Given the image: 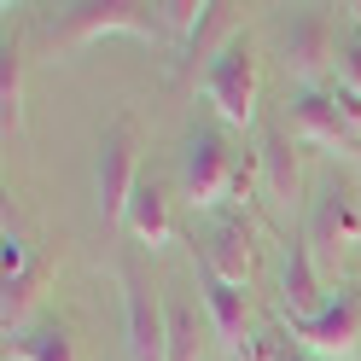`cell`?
<instances>
[{
	"label": "cell",
	"mask_w": 361,
	"mask_h": 361,
	"mask_svg": "<svg viewBox=\"0 0 361 361\" xmlns=\"http://www.w3.org/2000/svg\"><path fill=\"white\" fill-rule=\"evenodd\" d=\"M180 187H187V204L192 210H210L221 204L233 187H245V175L233 169V152L216 128H192L187 134V157H180Z\"/></svg>",
	"instance_id": "2"
},
{
	"label": "cell",
	"mask_w": 361,
	"mask_h": 361,
	"mask_svg": "<svg viewBox=\"0 0 361 361\" xmlns=\"http://www.w3.org/2000/svg\"><path fill=\"white\" fill-rule=\"evenodd\" d=\"M47 280H53V257H35L24 274L6 286V338L24 332V314L35 309V298H41V286H47Z\"/></svg>",
	"instance_id": "15"
},
{
	"label": "cell",
	"mask_w": 361,
	"mask_h": 361,
	"mask_svg": "<svg viewBox=\"0 0 361 361\" xmlns=\"http://www.w3.org/2000/svg\"><path fill=\"white\" fill-rule=\"evenodd\" d=\"M198 262H204L210 274L245 286V280H251V228H245L239 216L216 221V233H210V245H204V257H198Z\"/></svg>",
	"instance_id": "12"
},
{
	"label": "cell",
	"mask_w": 361,
	"mask_h": 361,
	"mask_svg": "<svg viewBox=\"0 0 361 361\" xmlns=\"http://www.w3.org/2000/svg\"><path fill=\"white\" fill-rule=\"evenodd\" d=\"M361 245V204L344 180H326L321 198H314V216H309V251L314 257H338Z\"/></svg>",
	"instance_id": "6"
},
{
	"label": "cell",
	"mask_w": 361,
	"mask_h": 361,
	"mask_svg": "<svg viewBox=\"0 0 361 361\" xmlns=\"http://www.w3.org/2000/svg\"><path fill=\"white\" fill-rule=\"evenodd\" d=\"M164 321H169V361H198V314L187 303H169Z\"/></svg>",
	"instance_id": "18"
},
{
	"label": "cell",
	"mask_w": 361,
	"mask_h": 361,
	"mask_svg": "<svg viewBox=\"0 0 361 361\" xmlns=\"http://www.w3.org/2000/svg\"><path fill=\"white\" fill-rule=\"evenodd\" d=\"M123 228L134 233V245H146V251H164V245H169L175 221H169V198H164V187H157V180H140V187H134Z\"/></svg>",
	"instance_id": "11"
},
{
	"label": "cell",
	"mask_w": 361,
	"mask_h": 361,
	"mask_svg": "<svg viewBox=\"0 0 361 361\" xmlns=\"http://www.w3.org/2000/svg\"><path fill=\"white\" fill-rule=\"evenodd\" d=\"M291 117H298V134L314 146H361V134L350 128V117L338 111V99L326 87H303L298 99H291Z\"/></svg>",
	"instance_id": "9"
},
{
	"label": "cell",
	"mask_w": 361,
	"mask_h": 361,
	"mask_svg": "<svg viewBox=\"0 0 361 361\" xmlns=\"http://www.w3.org/2000/svg\"><path fill=\"white\" fill-rule=\"evenodd\" d=\"M262 175H268V192H274V198L298 192V157H291V146L280 140V134L262 140Z\"/></svg>",
	"instance_id": "17"
},
{
	"label": "cell",
	"mask_w": 361,
	"mask_h": 361,
	"mask_svg": "<svg viewBox=\"0 0 361 361\" xmlns=\"http://www.w3.org/2000/svg\"><path fill=\"white\" fill-rule=\"evenodd\" d=\"M30 262H35V257H30V245H24V233H18V228H12V216H6V251H0V274H6V286L24 274Z\"/></svg>",
	"instance_id": "20"
},
{
	"label": "cell",
	"mask_w": 361,
	"mask_h": 361,
	"mask_svg": "<svg viewBox=\"0 0 361 361\" xmlns=\"http://www.w3.org/2000/svg\"><path fill=\"white\" fill-rule=\"evenodd\" d=\"M338 82H344L350 94H361V35L350 41L344 53H338Z\"/></svg>",
	"instance_id": "21"
},
{
	"label": "cell",
	"mask_w": 361,
	"mask_h": 361,
	"mask_svg": "<svg viewBox=\"0 0 361 361\" xmlns=\"http://www.w3.org/2000/svg\"><path fill=\"white\" fill-rule=\"evenodd\" d=\"M286 361H321V355H286Z\"/></svg>",
	"instance_id": "22"
},
{
	"label": "cell",
	"mask_w": 361,
	"mask_h": 361,
	"mask_svg": "<svg viewBox=\"0 0 361 361\" xmlns=\"http://www.w3.org/2000/svg\"><path fill=\"white\" fill-rule=\"evenodd\" d=\"M257 41L251 35H228L221 47L210 53V71H204V99L221 111V123L233 128H251L257 123Z\"/></svg>",
	"instance_id": "1"
},
{
	"label": "cell",
	"mask_w": 361,
	"mask_h": 361,
	"mask_svg": "<svg viewBox=\"0 0 361 361\" xmlns=\"http://www.w3.org/2000/svg\"><path fill=\"white\" fill-rule=\"evenodd\" d=\"M6 355H18V361H76L64 326H24V332H12Z\"/></svg>",
	"instance_id": "14"
},
{
	"label": "cell",
	"mask_w": 361,
	"mask_h": 361,
	"mask_svg": "<svg viewBox=\"0 0 361 361\" xmlns=\"http://www.w3.org/2000/svg\"><path fill=\"white\" fill-rule=\"evenodd\" d=\"M0 105H6V134L24 128V53H0Z\"/></svg>",
	"instance_id": "16"
},
{
	"label": "cell",
	"mask_w": 361,
	"mask_h": 361,
	"mask_svg": "<svg viewBox=\"0 0 361 361\" xmlns=\"http://www.w3.org/2000/svg\"><path fill=\"white\" fill-rule=\"evenodd\" d=\"M321 274H314V251L309 239H291L286 245V280H280V314L286 321H309L321 314Z\"/></svg>",
	"instance_id": "10"
},
{
	"label": "cell",
	"mask_w": 361,
	"mask_h": 361,
	"mask_svg": "<svg viewBox=\"0 0 361 361\" xmlns=\"http://www.w3.org/2000/svg\"><path fill=\"white\" fill-rule=\"evenodd\" d=\"M204 12L210 6H198V0H169V6H157V18H164V30L180 35V41H192L198 24H204Z\"/></svg>",
	"instance_id": "19"
},
{
	"label": "cell",
	"mask_w": 361,
	"mask_h": 361,
	"mask_svg": "<svg viewBox=\"0 0 361 361\" xmlns=\"http://www.w3.org/2000/svg\"><path fill=\"white\" fill-rule=\"evenodd\" d=\"M123 332H128V361H169V321L134 268H123Z\"/></svg>",
	"instance_id": "5"
},
{
	"label": "cell",
	"mask_w": 361,
	"mask_h": 361,
	"mask_svg": "<svg viewBox=\"0 0 361 361\" xmlns=\"http://www.w3.org/2000/svg\"><path fill=\"white\" fill-rule=\"evenodd\" d=\"M198 286H204L210 321H216V332H221V344H228V355H233V361H245V350L257 344V338H251V298H245V286L210 274L204 262H198Z\"/></svg>",
	"instance_id": "7"
},
{
	"label": "cell",
	"mask_w": 361,
	"mask_h": 361,
	"mask_svg": "<svg viewBox=\"0 0 361 361\" xmlns=\"http://www.w3.org/2000/svg\"><path fill=\"white\" fill-rule=\"evenodd\" d=\"M157 30H164L157 6H71V18H64V41H99V35L157 41Z\"/></svg>",
	"instance_id": "8"
},
{
	"label": "cell",
	"mask_w": 361,
	"mask_h": 361,
	"mask_svg": "<svg viewBox=\"0 0 361 361\" xmlns=\"http://www.w3.org/2000/svg\"><path fill=\"white\" fill-rule=\"evenodd\" d=\"M286 321V314H280ZM291 338L309 350V355H321V361H344L361 350V286H344L338 298H326L321 314H309V321H286Z\"/></svg>",
	"instance_id": "3"
},
{
	"label": "cell",
	"mask_w": 361,
	"mask_h": 361,
	"mask_svg": "<svg viewBox=\"0 0 361 361\" xmlns=\"http://www.w3.org/2000/svg\"><path fill=\"white\" fill-rule=\"evenodd\" d=\"M134 187H140V180H134V134H128V123H117L99 140V157H94V204H99V216L123 221Z\"/></svg>",
	"instance_id": "4"
},
{
	"label": "cell",
	"mask_w": 361,
	"mask_h": 361,
	"mask_svg": "<svg viewBox=\"0 0 361 361\" xmlns=\"http://www.w3.org/2000/svg\"><path fill=\"white\" fill-rule=\"evenodd\" d=\"M286 59H291V71H298L303 82L321 76V64H326V24L314 12L303 18H291V35H286Z\"/></svg>",
	"instance_id": "13"
}]
</instances>
